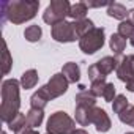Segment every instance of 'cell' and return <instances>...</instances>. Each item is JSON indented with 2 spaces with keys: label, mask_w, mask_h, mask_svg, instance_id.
Returning a JSON list of instances; mask_svg holds the SVG:
<instances>
[{
  "label": "cell",
  "mask_w": 134,
  "mask_h": 134,
  "mask_svg": "<svg viewBox=\"0 0 134 134\" xmlns=\"http://www.w3.org/2000/svg\"><path fill=\"white\" fill-rule=\"evenodd\" d=\"M51 33H52V38L58 43H73V41L79 40V36L76 35L73 22H66V21L54 25Z\"/></svg>",
  "instance_id": "cell-6"
},
{
  "label": "cell",
  "mask_w": 134,
  "mask_h": 134,
  "mask_svg": "<svg viewBox=\"0 0 134 134\" xmlns=\"http://www.w3.org/2000/svg\"><path fill=\"white\" fill-rule=\"evenodd\" d=\"M126 90L128 92H134V79H131V81L126 82Z\"/></svg>",
  "instance_id": "cell-31"
},
{
  "label": "cell",
  "mask_w": 134,
  "mask_h": 134,
  "mask_svg": "<svg viewBox=\"0 0 134 134\" xmlns=\"http://www.w3.org/2000/svg\"><path fill=\"white\" fill-rule=\"evenodd\" d=\"M87 13H88V8L85 5V2H77L74 5H71V10H70V18L73 21H82L87 18Z\"/></svg>",
  "instance_id": "cell-19"
},
{
  "label": "cell",
  "mask_w": 134,
  "mask_h": 134,
  "mask_svg": "<svg viewBox=\"0 0 134 134\" xmlns=\"http://www.w3.org/2000/svg\"><path fill=\"white\" fill-rule=\"evenodd\" d=\"M85 5H87V8H101V7H107L109 8L112 5V2H90V0H87Z\"/></svg>",
  "instance_id": "cell-29"
},
{
  "label": "cell",
  "mask_w": 134,
  "mask_h": 134,
  "mask_svg": "<svg viewBox=\"0 0 134 134\" xmlns=\"http://www.w3.org/2000/svg\"><path fill=\"white\" fill-rule=\"evenodd\" d=\"M73 25H74L76 35L79 36V40H81L84 35H87L90 30H93V29H95L93 21H92V19H88V18H85V19H82V21H73Z\"/></svg>",
  "instance_id": "cell-16"
},
{
  "label": "cell",
  "mask_w": 134,
  "mask_h": 134,
  "mask_svg": "<svg viewBox=\"0 0 134 134\" xmlns=\"http://www.w3.org/2000/svg\"><path fill=\"white\" fill-rule=\"evenodd\" d=\"M128 106H129V103H128V99H126L125 95H117L115 99L112 101V109H114L115 114H121Z\"/></svg>",
  "instance_id": "cell-24"
},
{
  "label": "cell",
  "mask_w": 134,
  "mask_h": 134,
  "mask_svg": "<svg viewBox=\"0 0 134 134\" xmlns=\"http://www.w3.org/2000/svg\"><path fill=\"white\" fill-rule=\"evenodd\" d=\"M2 134H7V132H5V131H3V132H2Z\"/></svg>",
  "instance_id": "cell-36"
},
{
  "label": "cell",
  "mask_w": 134,
  "mask_h": 134,
  "mask_svg": "<svg viewBox=\"0 0 134 134\" xmlns=\"http://www.w3.org/2000/svg\"><path fill=\"white\" fill-rule=\"evenodd\" d=\"M129 41H131V44H132V46H134V33H132V36H131V38H129Z\"/></svg>",
  "instance_id": "cell-34"
},
{
  "label": "cell",
  "mask_w": 134,
  "mask_h": 134,
  "mask_svg": "<svg viewBox=\"0 0 134 134\" xmlns=\"http://www.w3.org/2000/svg\"><path fill=\"white\" fill-rule=\"evenodd\" d=\"M11 65H13V58L10 55V51H8L7 43H3V74H8L10 73Z\"/></svg>",
  "instance_id": "cell-26"
},
{
  "label": "cell",
  "mask_w": 134,
  "mask_h": 134,
  "mask_svg": "<svg viewBox=\"0 0 134 134\" xmlns=\"http://www.w3.org/2000/svg\"><path fill=\"white\" fill-rule=\"evenodd\" d=\"M71 134H88V132H87L85 129H74Z\"/></svg>",
  "instance_id": "cell-33"
},
{
  "label": "cell",
  "mask_w": 134,
  "mask_h": 134,
  "mask_svg": "<svg viewBox=\"0 0 134 134\" xmlns=\"http://www.w3.org/2000/svg\"><path fill=\"white\" fill-rule=\"evenodd\" d=\"M51 99H52V98H51V95H49V92H47V88H46V85H44V87L38 88V90L32 95V98H30V106H32V109H40V110H43V109L47 106V103H49Z\"/></svg>",
  "instance_id": "cell-11"
},
{
  "label": "cell",
  "mask_w": 134,
  "mask_h": 134,
  "mask_svg": "<svg viewBox=\"0 0 134 134\" xmlns=\"http://www.w3.org/2000/svg\"><path fill=\"white\" fill-rule=\"evenodd\" d=\"M109 46H110V49L114 51L115 55H121L125 47H126V40L123 36H120L118 33H114L109 40Z\"/></svg>",
  "instance_id": "cell-20"
},
{
  "label": "cell",
  "mask_w": 134,
  "mask_h": 134,
  "mask_svg": "<svg viewBox=\"0 0 134 134\" xmlns=\"http://www.w3.org/2000/svg\"><path fill=\"white\" fill-rule=\"evenodd\" d=\"M62 74L68 79L70 84H76L79 82L81 79V68H79V65L74 63V62H68V63H65L63 65V68H62Z\"/></svg>",
  "instance_id": "cell-12"
},
{
  "label": "cell",
  "mask_w": 134,
  "mask_h": 134,
  "mask_svg": "<svg viewBox=\"0 0 134 134\" xmlns=\"http://www.w3.org/2000/svg\"><path fill=\"white\" fill-rule=\"evenodd\" d=\"M104 29L103 27H95L93 30H90L87 35H84L79 40V47L84 54H95L96 51H99L104 46Z\"/></svg>",
  "instance_id": "cell-5"
},
{
  "label": "cell",
  "mask_w": 134,
  "mask_h": 134,
  "mask_svg": "<svg viewBox=\"0 0 134 134\" xmlns=\"http://www.w3.org/2000/svg\"><path fill=\"white\" fill-rule=\"evenodd\" d=\"M68 85H70L68 79H66L62 73H57V74L51 76L49 82L46 84V88H47L51 98L54 99V98H58V96H62L63 93H66V90H68Z\"/></svg>",
  "instance_id": "cell-7"
},
{
  "label": "cell",
  "mask_w": 134,
  "mask_h": 134,
  "mask_svg": "<svg viewBox=\"0 0 134 134\" xmlns=\"http://www.w3.org/2000/svg\"><path fill=\"white\" fill-rule=\"evenodd\" d=\"M128 21L134 25V8H131V10L128 11Z\"/></svg>",
  "instance_id": "cell-32"
},
{
  "label": "cell",
  "mask_w": 134,
  "mask_h": 134,
  "mask_svg": "<svg viewBox=\"0 0 134 134\" xmlns=\"http://www.w3.org/2000/svg\"><path fill=\"white\" fill-rule=\"evenodd\" d=\"M121 58H123V55H114V57L107 55V57H103V58H101L99 62H96L95 65H96L98 71L101 73V76L106 77V76L110 74L112 71H117V68H118Z\"/></svg>",
  "instance_id": "cell-10"
},
{
  "label": "cell",
  "mask_w": 134,
  "mask_h": 134,
  "mask_svg": "<svg viewBox=\"0 0 134 134\" xmlns=\"http://www.w3.org/2000/svg\"><path fill=\"white\" fill-rule=\"evenodd\" d=\"M128 11H129V10H126L125 5L117 3V2H112V5L107 8V14H109L110 18H114V19H118V21L128 19Z\"/></svg>",
  "instance_id": "cell-15"
},
{
  "label": "cell",
  "mask_w": 134,
  "mask_h": 134,
  "mask_svg": "<svg viewBox=\"0 0 134 134\" xmlns=\"http://www.w3.org/2000/svg\"><path fill=\"white\" fill-rule=\"evenodd\" d=\"M92 109L93 107H85V106H76V121L81 126H88L92 125Z\"/></svg>",
  "instance_id": "cell-14"
},
{
  "label": "cell",
  "mask_w": 134,
  "mask_h": 134,
  "mask_svg": "<svg viewBox=\"0 0 134 134\" xmlns=\"http://www.w3.org/2000/svg\"><path fill=\"white\" fill-rule=\"evenodd\" d=\"M70 10H71V3L68 0H52L43 13V21L54 27L63 22L66 16H70Z\"/></svg>",
  "instance_id": "cell-3"
},
{
  "label": "cell",
  "mask_w": 134,
  "mask_h": 134,
  "mask_svg": "<svg viewBox=\"0 0 134 134\" xmlns=\"http://www.w3.org/2000/svg\"><path fill=\"white\" fill-rule=\"evenodd\" d=\"M41 35H43V30L40 25H29L25 30H24V38L30 43H36L41 40Z\"/></svg>",
  "instance_id": "cell-22"
},
{
  "label": "cell",
  "mask_w": 134,
  "mask_h": 134,
  "mask_svg": "<svg viewBox=\"0 0 134 134\" xmlns=\"http://www.w3.org/2000/svg\"><path fill=\"white\" fill-rule=\"evenodd\" d=\"M47 134H49V132H47Z\"/></svg>",
  "instance_id": "cell-37"
},
{
  "label": "cell",
  "mask_w": 134,
  "mask_h": 134,
  "mask_svg": "<svg viewBox=\"0 0 134 134\" xmlns=\"http://www.w3.org/2000/svg\"><path fill=\"white\" fill-rule=\"evenodd\" d=\"M21 82L16 79H7L2 84V104H0V118L8 123L19 114L21 98H19Z\"/></svg>",
  "instance_id": "cell-2"
},
{
  "label": "cell",
  "mask_w": 134,
  "mask_h": 134,
  "mask_svg": "<svg viewBox=\"0 0 134 134\" xmlns=\"http://www.w3.org/2000/svg\"><path fill=\"white\" fill-rule=\"evenodd\" d=\"M16 134H40V132H38V129H33V128H27V126H25V128H22L21 131H18Z\"/></svg>",
  "instance_id": "cell-30"
},
{
  "label": "cell",
  "mask_w": 134,
  "mask_h": 134,
  "mask_svg": "<svg viewBox=\"0 0 134 134\" xmlns=\"http://www.w3.org/2000/svg\"><path fill=\"white\" fill-rule=\"evenodd\" d=\"M40 2L36 0H13V2H2L0 11H2V24L7 21L13 24H24L33 19L38 13Z\"/></svg>",
  "instance_id": "cell-1"
},
{
  "label": "cell",
  "mask_w": 134,
  "mask_h": 134,
  "mask_svg": "<svg viewBox=\"0 0 134 134\" xmlns=\"http://www.w3.org/2000/svg\"><path fill=\"white\" fill-rule=\"evenodd\" d=\"M103 98H104V101H107V103H112V101L115 99V85H114L112 82H107V84H106L104 92H103Z\"/></svg>",
  "instance_id": "cell-27"
},
{
  "label": "cell",
  "mask_w": 134,
  "mask_h": 134,
  "mask_svg": "<svg viewBox=\"0 0 134 134\" xmlns=\"http://www.w3.org/2000/svg\"><path fill=\"white\" fill-rule=\"evenodd\" d=\"M46 129L49 134H71L76 129V121L66 112L57 110L49 117Z\"/></svg>",
  "instance_id": "cell-4"
},
{
  "label": "cell",
  "mask_w": 134,
  "mask_h": 134,
  "mask_svg": "<svg viewBox=\"0 0 134 134\" xmlns=\"http://www.w3.org/2000/svg\"><path fill=\"white\" fill-rule=\"evenodd\" d=\"M92 125H95L98 132H107L112 126V121H110V118L104 109L95 106L92 109Z\"/></svg>",
  "instance_id": "cell-9"
},
{
  "label": "cell",
  "mask_w": 134,
  "mask_h": 134,
  "mask_svg": "<svg viewBox=\"0 0 134 134\" xmlns=\"http://www.w3.org/2000/svg\"><path fill=\"white\" fill-rule=\"evenodd\" d=\"M118 118H120V121L121 123H125V125H129V126H132L134 128V106H128L121 114H118Z\"/></svg>",
  "instance_id": "cell-23"
},
{
  "label": "cell",
  "mask_w": 134,
  "mask_h": 134,
  "mask_svg": "<svg viewBox=\"0 0 134 134\" xmlns=\"http://www.w3.org/2000/svg\"><path fill=\"white\" fill-rule=\"evenodd\" d=\"M76 106H85V107H95L96 106V96L92 93V90H87L85 87H81V92L74 98Z\"/></svg>",
  "instance_id": "cell-13"
},
{
  "label": "cell",
  "mask_w": 134,
  "mask_h": 134,
  "mask_svg": "<svg viewBox=\"0 0 134 134\" xmlns=\"http://www.w3.org/2000/svg\"><path fill=\"white\" fill-rule=\"evenodd\" d=\"M115 73H117V77L125 84L128 81L134 79V54L126 55V57L121 58V62H120Z\"/></svg>",
  "instance_id": "cell-8"
},
{
  "label": "cell",
  "mask_w": 134,
  "mask_h": 134,
  "mask_svg": "<svg viewBox=\"0 0 134 134\" xmlns=\"http://www.w3.org/2000/svg\"><path fill=\"white\" fill-rule=\"evenodd\" d=\"M43 118H44V112L40 110V109H32L27 112V128H33L36 129L41 123H43Z\"/></svg>",
  "instance_id": "cell-18"
},
{
  "label": "cell",
  "mask_w": 134,
  "mask_h": 134,
  "mask_svg": "<svg viewBox=\"0 0 134 134\" xmlns=\"http://www.w3.org/2000/svg\"><path fill=\"white\" fill-rule=\"evenodd\" d=\"M21 87L29 90V88H33L36 84H38V73L36 70H27L22 76H21Z\"/></svg>",
  "instance_id": "cell-17"
},
{
  "label": "cell",
  "mask_w": 134,
  "mask_h": 134,
  "mask_svg": "<svg viewBox=\"0 0 134 134\" xmlns=\"http://www.w3.org/2000/svg\"><path fill=\"white\" fill-rule=\"evenodd\" d=\"M120 36H123L125 40L126 38H131L132 36V33H134V25L126 19V21H121L120 24H118V32H117Z\"/></svg>",
  "instance_id": "cell-25"
},
{
  "label": "cell",
  "mask_w": 134,
  "mask_h": 134,
  "mask_svg": "<svg viewBox=\"0 0 134 134\" xmlns=\"http://www.w3.org/2000/svg\"><path fill=\"white\" fill-rule=\"evenodd\" d=\"M126 134H134V132H126Z\"/></svg>",
  "instance_id": "cell-35"
},
{
  "label": "cell",
  "mask_w": 134,
  "mask_h": 134,
  "mask_svg": "<svg viewBox=\"0 0 134 134\" xmlns=\"http://www.w3.org/2000/svg\"><path fill=\"white\" fill-rule=\"evenodd\" d=\"M8 128L11 129V131H14V132H18V131H21L22 128H25L27 126V115L25 114H22V112H19L14 118H11L8 123Z\"/></svg>",
  "instance_id": "cell-21"
},
{
  "label": "cell",
  "mask_w": 134,
  "mask_h": 134,
  "mask_svg": "<svg viewBox=\"0 0 134 134\" xmlns=\"http://www.w3.org/2000/svg\"><path fill=\"white\" fill-rule=\"evenodd\" d=\"M106 79H103V81H98V82H93L92 84V87H90V90H92V93L95 95V96H103V92H104V87H106Z\"/></svg>",
  "instance_id": "cell-28"
}]
</instances>
